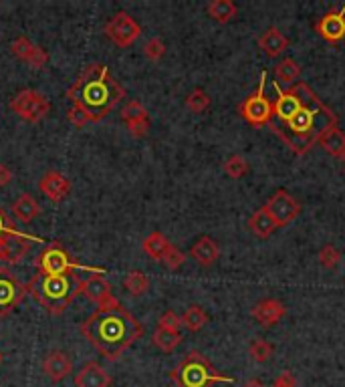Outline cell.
Segmentation results:
<instances>
[{
    "label": "cell",
    "instance_id": "obj_1",
    "mask_svg": "<svg viewBox=\"0 0 345 387\" xmlns=\"http://www.w3.org/2000/svg\"><path fill=\"white\" fill-rule=\"evenodd\" d=\"M273 87L276 99L269 129L289 145L291 152L305 155L327 129L337 125V115L303 81H297L285 91H281L276 81Z\"/></svg>",
    "mask_w": 345,
    "mask_h": 387
},
{
    "label": "cell",
    "instance_id": "obj_2",
    "mask_svg": "<svg viewBox=\"0 0 345 387\" xmlns=\"http://www.w3.org/2000/svg\"><path fill=\"white\" fill-rule=\"evenodd\" d=\"M81 335L107 361H117L144 335V327L122 303L97 309L81 323Z\"/></svg>",
    "mask_w": 345,
    "mask_h": 387
},
{
    "label": "cell",
    "instance_id": "obj_3",
    "mask_svg": "<svg viewBox=\"0 0 345 387\" xmlns=\"http://www.w3.org/2000/svg\"><path fill=\"white\" fill-rule=\"evenodd\" d=\"M69 101L83 111L89 121H101L125 97L122 85L101 63L89 65L67 91Z\"/></svg>",
    "mask_w": 345,
    "mask_h": 387
},
{
    "label": "cell",
    "instance_id": "obj_4",
    "mask_svg": "<svg viewBox=\"0 0 345 387\" xmlns=\"http://www.w3.org/2000/svg\"><path fill=\"white\" fill-rule=\"evenodd\" d=\"M79 277L73 275H45L37 273L27 287L37 303L51 315H59L69 306L81 292Z\"/></svg>",
    "mask_w": 345,
    "mask_h": 387
},
{
    "label": "cell",
    "instance_id": "obj_5",
    "mask_svg": "<svg viewBox=\"0 0 345 387\" xmlns=\"http://www.w3.org/2000/svg\"><path fill=\"white\" fill-rule=\"evenodd\" d=\"M170 379L176 383V387H212L214 383H235L236 381L235 377L216 371V367L200 351H190L172 369Z\"/></svg>",
    "mask_w": 345,
    "mask_h": 387
},
{
    "label": "cell",
    "instance_id": "obj_6",
    "mask_svg": "<svg viewBox=\"0 0 345 387\" xmlns=\"http://www.w3.org/2000/svg\"><path fill=\"white\" fill-rule=\"evenodd\" d=\"M37 266H39V273H45V275H73L75 270L103 273V268H93V266L75 263L61 242H51L49 246H45L37 258Z\"/></svg>",
    "mask_w": 345,
    "mask_h": 387
},
{
    "label": "cell",
    "instance_id": "obj_7",
    "mask_svg": "<svg viewBox=\"0 0 345 387\" xmlns=\"http://www.w3.org/2000/svg\"><path fill=\"white\" fill-rule=\"evenodd\" d=\"M267 71L261 73V79H259V87L255 89V93H250L238 107V113L245 121H249L250 125H262L271 124L273 119V101L264 95V83H267Z\"/></svg>",
    "mask_w": 345,
    "mask_h": 387
},
{
    "label": "cell",
    "instance_id": "obj_8",
    "mask_svg": "<svg viewBox=\"0 0 345 387\" xmlns=\"http://www.w3.org/2000/svg\"><path fill=\"white\" fill-rule=\"evenodd\" d=\"M11 109L28 124H39L49 115L51 101L35 89H23L11 99Z\"/></svg>",
    "mask_w": 345,
    "mask_h": 387
},
{
    "label": "cell",
    "instance_id": "obj_9",
    "mask_svg": "<svg viewBox=\"0 0 345 387\" xmlns=\"http://www.w3.org/2000/svg\"><path fill=\"white\" fill-rule=\"evenodd\" d=\"M105 35L113 44L119 49H127L138 41L141 35V27L136 23L134 16L127 13H117L111 16V20L105 25Z\"/></svg>",
    "mask_w": 345,
    "mask_h": 387
},
{
    "label": "cell",
    "instance_id": "obj_10",
    "mask_svg": "<svg viewBox=\"0 0 345 387\" xmlns=\"http://www.w3.org/2000/svg\"><path fill=\"white\" fill-rule=\"evenodd\" d=\"M28 287L11 273L8 268H0V317H6L13 313L18 304L23 303Z\"/></svg>",
    "mask_w": 345,
    "mask_h": 387
},
{
    "label": "cell",
    "instance_id": "obj_11",
    "mask_svg": "<svg viewBox=\"0 0 345 387\" xmlns=\"http://www.w3.org/2000/svg\"><path fill=\"white\" fill-rule=\"evenodd\" d=\"M267 212L275 218L279 226H287L301 214V204L287 190H276L264 204Z\"/></svg>",
    "mask_w": 345,
    "mask_h": 387
},
{
    "label": "cell",
    "instance_id": "obj_12",
    "mask_svg": "<svg viewBox=\"0 0 345 387\" xmlns=\"http://www.w3.org/2000/svg\"><path fill=\"white\" fill-rule=\"evenodd\" d=\"M315 32L323 41L335 42L344 41L345 39V4L339 8V11H332V13L323 14L319 20H315Z\"/></svg>",
    "mask_w": 345,
    "mask_h": 387
},
{
    "label": "cell",
    "instance_id": "obj_13",
    "mask_svg": "<svg viewBox=\"0 0 345 387\" xmlns=\"http://www.w3.org/2000/svg\"><path fill=\"white\" fill-rule=\"evenodd\" d=\"M122 121L127 125V129H129V133L134 138H144L150 131V113L136 99L127 101L124 105V109H122Z\"/></svg>",
    "mask_w": 345,
    "mask_h": 387
},
{
    "label": "cell",
    "instance_id": "obj_14",
    "mask_svg": "<svg viewBox=\"0 0 345 387\" xmlns=\"http://www.w3.org/2000/svg\"><path fill=\"white\" fill-rule=\"evenodd\" d=\"M30 242H42L39 236H6L0 240V261L6 264L21 263L27 256Z\"/></svg>",
    "mask_w": 345,
    "mask_h": 387
},
{
    "label": "cell",
    "instance_id": "obj_15",
    "mask_svg": "<svg viewBox=\"0 0 345 387\" xmlns=\"http://www.w3.org/2000/svg\"><path fill=\"white\" fill-rule=\"evenodd\" d=\"M81 292L89 301H93L99 309H105V306L119 303L113 297V292H111V285L101 275H93V277L85 278L83 282H81Z\"/></svg>",
    "mask_w": 345,
    "mask_h": 387
},
{
    "label": "cell",
    "instance_id": "obj_16",
    "mask_svg": "<svg viewBox=\"0 0 345 387\" xmlns=\"http://www.w3.org/2000/svg\"><path fill=\"white\" fill-rule=\"evenodd\" d=\"M42 374L47 375L51 381L59 383V381L67 379V377L73 374V361H71V357L65 351L53 349V351H49L47 357L42 359Z\"/></svg>",
    "mask_w": 345,
    "mask_h": 387
},
{
    "label": "cell",
    "instance_id": "obj_17",
    "mask_svg": "<svg viewBox=\"0 0 345 387\" xmlns=\"http://www.w3.org/2000/svg\"><path fill=\"white\" fill-rule=\"evenodd\" d=\"M11 51L14 56H18L21 61H25L27 65L35 67V69H42L49 61L47 51L41 49L39 44H35L33 41H28L27 37H18L11 42Z\"/></svg>",
    "mask_w": 345,
    "mask_h": 387
},
{
    "label": "cell",
    "instance_id": "obj_18",
    "mask_svg": "<svg viewBox=\"0 0 345 387\" xmlns=\"http://www.w3.org/2000/svg\"><path fill=\"white\" fill-rule=\"evenodd\" d=\"M250 315H252V318L261 327L271 329V327H275L276 323L287 315V306L281 303V301H276V299H264V301L252 306Z\"/></svg>",
    "mask_w": 345,
    "mask_h": 387
},
{
    "label": "cell",
    "instance_id": "obj_19",
    "mask_svg": "<svg viewBox=\"0 0 345 387\" xmlns=\"http://www.w3.org/2000/svg\"><path fill=\"white\" fill-rule=\"evenodd\" d=\"M39 190L41 194H45L51 202H63L71 192V181L57 169H51L47 172L45 176L39 181Z\"/></svg>",
    "mask_w": 345,
    "mask_h": 387
},
{
    "label": "cell",
    "instance_id": "obj_20",
    "mask_svg": "<svg viewBox=\"0 0 345 387\" xmlns=\"http://www.w3.org/2000/svg\"><path fill=\"white\" fill-rule=\"evenodd\" d=\"M73 383H75V387H111L113 379L97 361H87L83 367L75 374Z\"/></svg>",
    "mask_w": 345,
    "mask_h": 387
},
{
    "label": "cell",
    "instance_id": "obj_21",
    "mask_svg": "<svg viewBox=\"0 0 345 387\" xmlns=\"http://www.w3.org/2000/svg\"><path fill=\"white\" fill-rule=\"evenodd\" d=\"M190 256L196 261V264L208 268V266H212V264L218 261L221 249H218V244H216L214 238H210V236H200V238L192 244V249H190Z\"/></svg>",
    "mask_w": 345,
    "mask_h": 387
},
{
    "label": "cell",
    "instance_id": "obj_22",
    "mask_svg": "<svg viewBox=\"0 0 345 387\" xmlns=\"http://www.w3.org/2000/svg\"><path fill=\"white\" fill-rule=\"evenodd\" d=\"M259 49L267 56L275 59V56H281L283 51L289 49V39L279 30L276 27H269L261 37H259Z\"/></svg>",
    "mask_w": 345,
    "mask_h": 387
},
{
    "label": "cell",
    "instance_id": "obj_23",
    "mask_svg": "<svg viewBox=\"0 0 345 387\" xmlns=\"http://www.w3.org/2000/svg\"><path fill=\"white\" fill-rule=\"evenodd\" d=\"M249 228L255 236H259V238H269V236L273 234L276 228H279V224H276L275 218L267 212V208L262 206L249 218Z\"/></svg>",
    "mask_w": 345,
    "mask_h": 387
},
{
    "label": "cell",
    "instance_id": "obj_24",
    "mask_svg": "<svg viewBox=\"0 0 345 387\" xmlns=\"http://www.w3.org/2000/svg\"><path fill=\"white\" fill-rule=\"evenodd\" d=\"M319 145L333 157H344L345 155V133L335 125L332 129H327L317 141Z\"/></svg>",
    "mask_w": 345,
    "mask_h": 387
},
{
    "label": "cell",
    "instance_id": "obj_25",
    "mask_svg": "<svg viewBox=\"0 0 345 387\" xmlns=\"http://www.w3.org/2000/svg\"><path fill=\"white\" fill-rule=\"evenodd\" d=\"M13 214L16 220L28 224V222H33L41 214V206H39V202L30 194H23L13 204Z\"/></svg>",
    "mask_w": 345,
    "mask_h": 387
},
{
    "label": "cell",
    "instance_id": "obj_26",
    "mask_svg": "<svg viewBox=\"0 0 345 387\" xmlns=\"http://www.w3.org/2000/svg\"><path fill=\"white\" fill-rule=\"evenodd\" d=\"M141 249H144V252H146L152 261H160V263H162V258L166 256L168 250L172 249V242H170L162 232H152V234L144 238Z\"/></svg>",
    "mask_w": 345,
    "mask_h": 387
},
{
    "label": "cell",
    "instance_id": "obj_27",
    "mask_svg": "<svg viewBox=\"0 0 345 387\" xmlns=\"http://www.w3.org/2000/svg\"><path fill=\"white\" fill-rule=\"evenodd\" d=\"M206 13L212 20H216L221 25H226V23H230L236 16L238 6L233 0H212V2H208Z\"/></svg>",
    "mask_w": 345,
    "mask_h": 387
},
{
    "label": "cell",
    "instance_id": "obj_28",
    "mask_svg": "<svg viewBox=\"0 0 345 387\" xmlns=\"http://www.w3.org/2000/svg\"><path fill=\"white\" fill-rule=\"evenodd\" d=\"M299 75H301V67L297 65V61L295 59H283L279 65H275V79L276 83L281 81L283 85H289V87H293V85L299 81Z\"/></svg>",
    "mask_w": 345,
    "mask_h": 387
},
{
    "label": "cell",
    "instance_id": "obj_29",
    "mask_svg": "<svg viewBox=\"0 0 345 387\" xmlns=\"http://www.w3.org/2000/svg\"><path fill=\"white\" fill-rule=\"evenodd\" d=\"M208 323V315L206 311L198 304H190L184 315H182V327H186L188 331L198 333L200 329H204Z\"/></svg>",
    "mask_w": 345,
    "mask_h": 387
},
{
    "label": "cell",
    "instance_id": "obj_30",
    "mask_svg": "<svg viewBox=\"0 0 345 387\" xmlns=\"http://www.w3.org/2000/svg\"><path fill=\"white\" fill-rule=\"evenodd\" d=\"M124 289L131 297H141L150 289V278L146 277L141 270H129L124 278Z\"/></svg>",
    "mask_w": 345,
    "mask_h": 387
},
{
    "label": "cell",
    "instance_id": "obj_31",
    "mask_svg": "<svg viewBox=\"0 0 345 387\" xmlns=\"http://www.w3.org/2000/svg\"><path fill=\"white\" fill-rule=\"evenodd\" d=\"M152 341L153 345L158 347L160 351H164V353H172L176 347L182 343V335L178 331H166V329H156L152 335Z\"/></svg>",
    "mask_w": 345,
    "mask_h": 387
},
{
    "label": "cell",
    "instance_id": "obj_32",
    "mask_svg": "<svg viewBox=\"0 0 345 387\" xmlns=\"http://www.w3.org/2000/svg\"><path fill=\"white\" fill-rule=\"evenodd\" d=\"M247 172H249V162H247L240 153L230 155V157L224 162V174H226L228 178H233V180L242 178Z\"/></svg>",
    "mask_w": 345,
    "mask_h": 387
},
{
    "label": "cell",
    "instance_id": "obj_33",
    "mask_svg": "<svg viewBox=\"0 0 345 387\" xmlns=\"http://www.w3.org/2000/svg\"><path fill=\"white\" fill-rule=\"evenodd\" d=\"M186 107L192 111V113H204V111L210 107V97H208V93L204 91V89H194V91H190L188 93V97H186Z\"/></svg>",
    "mask_w": 345,
    "mask_h": 387
},
{
    "label": "cell",
    "instance_id": "obj_34",
    "mask_svg": "<svg viewBox=\"0 0 345 387\" xmlns=\"http://www.w3.org/2000/svg\"><path fill=\"white\" fill-rule=\"evenodd\" d=\"M249 353L257 363H264V361H269L273 357L275 347L271 345L269 341H264V339H252L249 345Z\"/></svg>",
    "mask_w": 345,
    "mask_h": 387
},
{
    "label": "cell",
    "instance_id": "obj_35",
    "mask_svg": "<svg viewBox=\"0 0 345 387\" xmlns=\"http://www.w3.org/2000/svg\"><path fill=\"white\" fill-rule=\"evenodd\" d=\"M319 263L323 268H335L337 264L341 263V252L333 244H325L323 249L319 250Z\"/></svg>",
    "mask_w": 345,
    "mask_h": 387
},
{
    "label": "cell",
    "instance_id": "obj_36",
    "mask_svg": "<svg viewBox=\"0 0 345 387\" xmlns=\"http://www.w3.org/2000/svg\"><path fill=\"white\" fill-rule=\"evenodd\" d=\"M144 55L148 56L150 61H160L162 56L166 55V44L162 39H150L144 47Z\"/></svg>",
    "mask_w": 345,
    "mask_h": 387
},
{
    "label": "cell",
    "instance_id": "obj_37",
    "mask_svg": "<svg viewBox=\"0 0 345 387\" xmlns=\"http://www.w3.org/2000/svg\"><path fill=\"white\" fill-rule=\"evenodd\" d=\"M162 263L166 264V266H168V268H170V270H178L180 266H182V264L186 263V254H184V252H182V250L176 249V246H174V244H172V249L168 250L166 256H164V258H162Z\"/></svg>",
    "mask_w": 345,
    "mask_h": 387
},
{
    "label": "cell",
    "instance_id": "obj_38",
    "mask_svg": "<svg viewBox=\"0 0 345 387\" xmlns=\"http://www.w3.org/2000/svg\"><path fill=\"white\" fill-rule=\"evenodd\" d=\"M158 327L160 329H166V331H178L182 327V317H178L174 311H166L162 313V317L158 318Z\"/></svg>",
    "mask_w": 345,
    "mask_h": 387
},
{
    "label": "cell",
    "instance_id": "obj_39",
    "mask_svg": "<svg viewBox=\"0 0 345 387\" xmlns=\"http://www.w3.org/2000/svg\"><path fill=\"white\" fill-rule=\"evenodd\" d=\"M6 236H23V232H18L16 228H14L13 220L6 216V212L0 208V240L2 238H6Z\"/></svg>",
    "mask_w": 345,
    "mask_h": 387
},
{
    "label": "cell",
    "instance_id": "obj_40",
    "mask_svg": "<svg viewBox=\"0 0 345 387\" xmlns=\"http://www.w3.org/2000/svg\"><path fill=\"white\" fill-rule=\"evenodd\" d=\"M67 119H69L71 125H75L77 129H81L83 125L89 124L87 115H85L83 111L79 109V107H75V105H71L69 111H67Z\"/></svg>",
    "mask_w": 345,
    "mask_h": 387
},
{
    "label": "cell",
    "instance_id": "obj_41",
    "mask_svg": "<svg viewBox=\"0 0 345 387\" xmlns=\"http://www.w3.org/2000/svg\"><path fill=\"white\" fill-rule=\"evenodd\" d=\"M271 387H297L295 383V377L291 371H283V374L276 377L275 381H273V386Z\"/></svg>",
    "mask_w": 345,
    "mask_h": 387
},
{
    "label": "cell",
    "instance_id": "obj_42",
    "mask_svg": "<svg viewBox=\"0 0 345 387\" xmlns=\"http://www.w3.org/2000/svg\"><path fill=\"white\" fill-rule=\"evenodd\" d=\"M11 181H13V172L4 166V164H0V188L8 186Z\"/></svg>",
    "mask_w": 345,
    "mask_h": 387
},
{
    "label": "cell",
    "instance_id": "obj_43",
    "mask_svg": "<svg viewBox=\"0 0 345 387\" xmlns=\"http://www.w3.org/2000/svg\"><path fill=\"white\" fill-rule=\"evenodd\" d=\"M242 387H267V386H264L262 381H259V379H249V381H247Z\"/></svg>",
    "mask_w": 345,
    "mask_h": 387
},
{
    "label": "cell",
    "instance_id": "obj_44",
    "mask_svg": "<svg viewBox=\"0 0 345 387\" xmlns=\"http://www.w3.org/2000/svg\"><path fill=\"white\" fill-rule=\"evenodd\" d=\"M0 363H2V351H0Z\"/></svg>",
    "mask_w": 345,
    "mask_h": 387
},
{
    "label": "cell",
    "instance_id": "obj_45",
    "mask_svg": "<svg viewBox=\"0 0 345 387\" xmlns=\"http://www.w3.org/2000/svg\"><path fill=\"white\" fill-rule=\"evenodd\" d=\"M344 162H345V155H344Z\"/></svg>",
    "mask_w": 345,
    "mask_h": 387
}]
</instances>
